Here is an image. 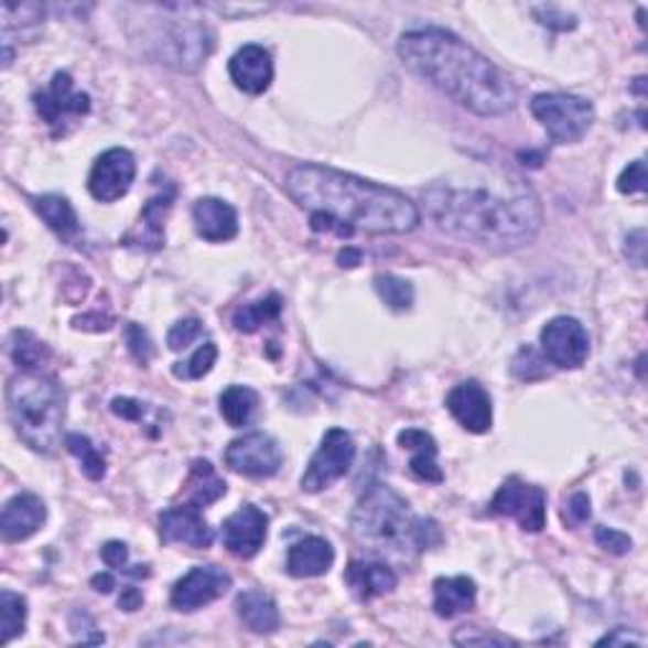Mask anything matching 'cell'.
Masks as SVG:
<instances>
[{
  "label": "cell",
  "mask_w": 648,
  "mask_h": 648,
  "mask_svg": "<svg viewBox=\"0 0 648 648\" xmlns=\"http://www.w3.org/2000/svg\"><path fill=\"white\" fill-rule=\"evenodd\" d=\"M8 418L25 446L39 454H54L62 443L66 396L62 386L44 372L13 375L6 388Z\"/></svg>",
  "instance_id": "obj_5"
},
{
  "label": "cell",
  "mask_w": 648,
  "mask_h": 648,
  "mask_svg": "<svg viewBox=\"0 0 648 648\" xmlns=\"http://www.w3.org/2000/svg\"><path fill=\"white\" fill-rule=\"evenodd\" d=\"M423 208L441 231L492 251L522 249L542 228L540 198L509 173L433 183L423 191Z\"/></svg>",
  "instance_id": "obj_1"
},
{
  "label": "cell",
  "mask_w": 648,
  "mask_h": 648,
  "mask_svg": "<svg viewBox=\"0 0 648 648\" xmlns=\"http://www.w3.org/2000/svg\"><path fill=\"white\" fill-rule=\"evenodd\" d=\"M375 289H378L380 300L386 302L393 312H406L413 306L415 292L411 281L393 277V274H380L375 277Z\"/></svg>",
  "instance_id": "obj_34"
},
{
  "label": "cell",
  "mask_w": 648,
  "mask_h": 648,
  "mask_svg": "<svg viewBox=\"0 0 648 648\" xmlns=\"http://www.w3.org/2000/svg\"><path fill=\"white\" fill-rule=\"evenodd\" d=\"M532 13L540 19L542 25H548V29H555V31H573L577 25L575 15L560 11V8L555 6H537L532 8Z\"/></svg>",
  "instance_id": "obj_38"
},
{
  "label": "cell",
  "mask_w": 648,
  "mask_h": 648,
  "mask_svg": "<svg viewBox=\"0 0 648 648\" xmlns=\"http://www.w3.org/2000/svg\"><path fill=\"white\" fill-rule=\"evenodd\" d=\"M398 443L400 449L411 451V474L415 479H421L425 484H441L443 482V472L439 466V446L433 441L431 433H425L421 429H406L398 433Z\"/></svg>",
  "instance_id": "obj_23"
},
{
  "label": "cell",
  "mask_w": 648,
  "mask_h": 648,
  "mask_svg": "<svg viewBox=\"0 0 648 648\" xmlns=\"http://www.w3.org/2000/svg\"><path fill=\"white\" fill-rule=\"evenodd\" d=\"M492 511L511 517L525 532H542L548 525V494L542 486L527 484L519 476H511L499 486L492 499Z\"/></svg>",
  "instance_id": "obj_9"
},
{
  "label": "cell",
  "mask_w": 648,
  "mask_h": 648,
  "mask_svg": "<svg viewBox=\"0 0 648 648\" xmlns=\"http://www.w3.org/2000/svg\"><path fill=\"white\" fill-rule=\"evenodd\" d=\"M8 355L13 357V363L19 368L29 372H39L51 360V349L46 343L33 335L29 330H15L11 339H8Z\"/></svg>",
  "instance_id": "obj_30"
},
{
  "label": "cell",
  "mask_w": 648,
  "mask_h": 648,
  "mask_svg": "<svg viewBox=\"0 0 648 648\" xmlns=\"http://www.w3.org/2000/svg\"><path fill=\"white\" fill-rule=\"evenodd\" d=\"M160 537L168 544H187L193 550H206L213 542V530L203 519L201 507L181 505L165 509L158 519Z\"/></svg>",
  "instance_id": "obj_16"
},
{
  "label": "cell",
  "mask_w": 648,
  "mask_h": 648,
  "mask_svg": "<svg viewBox=\"0 0 648 648\" xmlns=\"http://www.w3.org/2000/svg\"><path fill=\"white\" fill-rule=\"evenodd\" d=\"M360 261V251H345V253H339V263H343V267H355V263Z\"/></svg>",
  "instance_id": "obj_49"
},
{
  "label": "cell",
  "mask_w": 648,
  "mask_h": 648,
  "mask_svg": "<svg viewBox=\"0 0 648 648\" xmlns=\"http://www.w3.org/2000/svg\"><path fill=\"white\" fill-rule=\"evenodd\" d=\"M236 613L244 620V626L253 630V634L269 636L279 628V608L271 595L263 591H246L236 598Z\"/></svg>",
  "instance_id": "obj_25"
},
{
  "label": "cell",
  "mask_w": 648,
  "mask_h": 648,
  "mask_svg": "<svg viewBox=\"0 0 648 648\" xmlns=\"http://www.w3.org/2000/svg\"><path fill=\"white\" fill-rule=\"evenodd\" d=\"M261 398L253 388L246 386H231L220 393V415L226 418V423L231 429H244L249 425L256 413H259Z\"/></svg>",
  "instance_id": "obj_28"
},
{
  "label": "cell",
  "mask_w": 648,
  "mask_h": 648,
  "mask_svg": "<svg viewBox=\"0 0 648 648\" xmlns=\"http://www.w3.org/2000/svg\"><path fill=\"white\" fill-rule=\"evenodd\" d=\"M355 441L343 429H330L324 433L320 449L314 451L310 466L302 476V489L310 494L324 492L327 486L343 479L355 462Z\"/></svg>",
  "instance_id": "obj_8"
},
{
  "label": "cell",
  "mask_w": 648,
  "mask_h": 648,
  "mask_svg": "<svg viewBox=\"0 0 648 648\" xmlns=\"http://www.w3.org/2000/svg\"><path fill=\"white\" fill-rule=\"evenodd\" d=\"M91 585H94V591H99V593H112L115 591V577L109 573H99V575L91 577Z\"/></svg>",
  "instance_id": "obj_48"
},
{
  "label": "cell",
  "mask_w": 648,
  "mask_h": 648,
  "mask_svg": "<svg viewBox=\"0 0 648 648\" xmlns=\"http://www.w3.org/2000/svg\"><path fill=\"white\" fill-rule=\"evenodd\" d=\"M540 345L544 360L560 370L583 368L587 355H591V337L575 317L550 320L540 332Z\"/></svg>",
  "instance_id": "obj_10"
},
{
  "label": "cell",
  "mask_w": 648,
  "mask_h": 648,
  "mask_svg": "<svg viewBox=\"0 0 648 648\" xmlns=\"http://www.w3.org/2000/svg\"><path fill=\"white\" fill-rule=\"evenodd\" d=\"M201 322L198 320H183L173 324V330L168 332V347L175 349V353H181V349H185L187 345L193 343V339H198L201 335Z\"/></svg>",
  "instance_id": "obj_37"
},
{
  "label": "cell",
  "mask_w": 648,
  "mask_h": 648,
  "mask_svg": "<svg viewBox=\"0 0 648 648\" xmlns=\"http://www.w3.org/2000/svg\"><path fill=\"white\" fill-rule=\"evenodd\" d=\"M33 101H36V112L44 117V122L51 127L64 125L76 117H84L91 107L89 94L74 91V82L66 72L54 74L48 87L41 89L36 97H33Z\"/></svg>",
  "instance_id": "obj_14"
},
{
  "label": "cell",
  "mask_w": 648,
  "mask_h": 648,
  "mask_svg": "<svg viewBox=\"0 0 648 648\" xmlns=\"http://www.w3.org/2000/svg\"><path fill=\"white\" fill-rule=\"evenodd\" d=\"M152 48L160 64L177 72H195L213 51V33L206 23L173 19L155 31Z\"/></svg>",
  "instance_id": "obj_6"
},
{
  "label": "cell",
  "mask_w": 648,
  "mask_h": 648,
  "mask_svg": "<svg viewBox=\"0 0 648 648\" xmlns=\"http://www.w3.org/2000/svg\"><path fill=\"white\" fill-rule=\"evenodd\" d=\"M33 208H36L39 216L46 220V226L58 238H64L66 244L79 241L82 224L76 218L72 203L64 195H39V198H33Z\"/></svg>",
  "instance_id": "obj_27"
},
{
  "label": "cell",
  "mask_w": 648,
  "mask_h": 648,
  "mask_svg": "<svg viewBox=\"0 0 648 648\" xmlns=\"http://www.w3.org/2000/svg\"><path fill=\"white\" fill-rule=\"evenodd\" d=\"M335 565V550L324 537H304L294 542L287 555V573L292 577H320Z\"/></svg>",
  "instance_id": "obj_21"
},
{
  "label": "cell",
  "mask_w": 648,
  "mask_h": 648,
  "mask_svg": "<svg viewBox=\"0 0 648 648\" xmlns=\"http://www.w3.org/2000/svg\"><path fill=\"white\" fill-rule=\"evenodd\" d=\"M218 360V347L216 343H206L195 349V355L191 360L185 363H175L173 365V375L181 380H201L203 375H208L213 370V365Z\"/></svg>",
  "instance_id": "obj_35"
},
{
  "label": "cell",
  "mask_w": 648,
  "mask_h": 648,
  "mask_svg": "<svg viewBox=\"0 0 648 648\" xmlns=\"http://www.w3.org/2000/svg\"><path fill=\"white\" fill-rule=\"evenodd\" d=\"M127 558H130V552H127L125 542L112 540L101 548V560H105V565L112 570H122L127 565Z\"/></svg>",
  "instance_id": "obj_43"
},
{
  "label": "cell",
  "mask_w": 648,
  "mask_h": 648,
  "mask_svg": "<svg viewBox=\"0 0 648 648\" xmlns=\"http://www.w3.org/2000/svg\"><path fill=\"white\" fill-rule=\"evenodd\" d=\"M626 259L634 263V267L641 269L646 263V231L644 228H636L634 234H628L626 238Z\"/></svg>",
  "instance_id": "obj_41"
},
{
  "label": "cell",
  "mask_w": 648,
  "mask_h": 648,
  "mask_svg": "<svg viewBox=\"0 0 648 648\" xmlns=\"http://www.w3.org/2000/svg\"><path fill=\"white\" fill-rule=\"evenodd\" d=\"M228 74L238 89L244 94H251V97H259V94L267 91L274 82V62H271V54L259 44H249L238 48L236 54L228 62Z\"/></svg>",
  "instance_id": "obj_17"
},
{
  "label": "cell",
  "mask_w": 648,
  "mask_h": 648,
  "mask_svg": "<svg viewBox=\"0 0 648 648\" xmlns=\"http://www.w3.org/2000/svg\"><path fill=\"white\" fill-rule=\"evenodd\" d=\"M281 462H284V454H281L279 441L261 431L246 433L226 449V466L249 479H269L279 472Z\"/></svg>",
  "instance_id": "obj_11"
},
{
  "label": "cell",
  "mask_w": 648,
  "mask_h": 648,
  "mask_svg": "<svg viewBox=\"0 0 648 648\" xmlns=\"http://www.w3.org/2000/svg\"><path fill=\"white\" fill-rule=\"evenodd\" d=\"M446 408L468 433H486L492 429V398L476 380L458 382L446 396Z\"/></svg>",
  "instance_id": "obj_18"
},
{
  "label": "cell",
  "mask_w": 648,
  "mask_h": 648,
  "mask_svg": "<svg viewBox=\"0 0 648 648\" xmlns=\"http://www.w3.org/2000/svg\"><path fill=\"white\" fill-rule=\"evenodd\" d=\"M605 644H608V646H616V644H624V646L626 644H636V646H641L644 638L641 636H630L628 628H616V630H613V634H605L601 638V641H598V646H605Z\"/></svg>",
  "instance_id": "obj_46"
},
{
  "label": "cell",
  "mask_w": 648,
  "mask_h": 648,
  "mask_svg": "<svg viewBox=\"0 0 648 648\" xmlns=\"http://www.w3.org/2000/svg\"><path fill=\"white\" fill-rule=\"evenodd\" d=\"M25 598L13 591L0 593V644L8 646L13 638H19L25 628Z\"/></svg>",
  "instance_id": "obj_32"
},
{
  "label": "cell",
  "mask_w": 648,
  "mask_h": 648,
  "mask_svg": "<svg viewBox=\"0 0 648 648\" xmlns=\"http://www.w3.org/2000/svg\"><path fill=\"white\" fill-rule=\"evenodd\" d=\"M112 413L119 418H127V421H140V418L144 415V406L140 403V400H132V398H115Z\"/></svg>",
  "instance_id": "obj_44"
},
{
  "label": "cell",
  "mask_w": 648,
  "mask_h": 648,
  "mask_svg": "<svg viewBox=\"0 0 648 648\" xmlns=\"http://www.w3.org/2000/svg\"><path fill=\"white\" fill-rule=\"evenodd\" d=\"M284 187L296 206L337 220L353 234H408L421 224V210L408 195L343 170L300 165L287 175Z\"/></svg>",
  "instance_id": "obj_3"
},
{
  "label": "cell",
  "mask_w": 648,
  "mask_h": 648,
  "mask_svg": "<svg viewBox=\"0 0 648 648\" xmlns=\"http://www.w3.org/2000/svg\"><path fill=\"white\" fill-rule=\"evenodd\" d=\"M226 494V482L216 474L210 462H195L187 476V505L208 507Z\"/></svg>",
  "instance_id": "obj_29"
},
{
  "label": "cell",
  "mask_w": 648,
  "mask_h": 648,
  "mask_svg": "<svg viewBox=\"0 0 648 648\" xmlns=\"http://www.w3.org/2000/svg\"><path fill=\"white\" fill-rule=\"evenodd\" d=\"M195 231L210 244L231 241L238 234V216L231 203L220 198H201L193 206Z\"/></svg>",
  "instance_id": "obj_20"
},
{
  "label": "cell",
  "mask_w": 648,
  "mask_h": 648,
  "mask_svg": "<svg viewBox=\"0 0 648 648\" xmlns=\"http://www.w3.org/2000/svg\"><path fill=\"white\" fill-rule=\"evenodd\" d=\"M530 109L555 144L580 142L595 119L591 101L575 97V94H537Z\"/></svg>",
  "instance_id": "obj_7"
},
{
  "label": "cell",
  "mask_w": 648,
  "mask_h": 648,
  "mask_svg": "<svg viewBox=\"0 0 648 648\" xmlns=\"http://www.w3.org/2000/svg\"><path fill=\"white\" fill-rule=\"evenodd\" d=\"M646 187H648L646 162L644 160L630 162V165L618 177V191L624 195H638V193H646Z\"/></svg>",
  "instance_id": "obj_36"
},
{
  "label": "cell",
  "mask_w": 648,
  "mask_h": 648,
  "mask_svg": "<svg viewBox=\"0 0 648 648\" xmlns=\"http://www.w3.org/2000/svg\"><path fill=\"white\" fill-rule=\"evenodd\" d=\"M595 542H598L605 552H611V555H626L630 544H634L628 534L611 530V527H598V530H595Z\"/></svg>",
  "instance_id": "obj_39"
},
{
  "label": "cell",
  "mask_w": 648,
  "mask_h": 648,
  "mask_svg": "<svg viewBox=\"0 0 648 648\" xmlns=\"http://www.w3.org/2000/svg\"><path fill=\"white\" fill-rule=\"evenodd\" d=\"M267 532H269V517L263 515L259 507L244 505L224 522L220 540H224V548L231 552V555L241 560H251L253 555H259L263 542H267Z\"/></svg>",
  "instance_id": "obj_15"
},
{
  "label": "cell",
  "mask_w": 648,
  "mask_h": 648,
  "mask_svg": "<svg viewBox=\"0 0 648 648\" xmlns=\"http://www.w3.org/2000/svg\"><path fill=\"white\" fill-rule=\"evenodd\" d=\"M398 56L408 69L456 105L479 117H501L517 107V87L492 58L443 29L406 31Z\"/></svg>",
  "instance_id": "obj_2"
},
{
  "label": "cell",
  "mask_w": 648,
  "mask_h": 648,
  "mask_svg": "<svg viewBox=\"0 0 648 648\" xmlns=\"http://www.w3.org/2000/svg\"><path fill=\"white\" fill-rule=\"evenodd\" d=\"M454 641H456V644H472V646H474V644H476V646H482V644H494V646L515 644V641H511V638H507V636H492V634H486V636H484V634H482V636H472L466 628L462 630V634H456V636H454Z\"/></svg>",
  "instance_id": "obj_45"
},
{
  "label": "cell",
  "mask_w": 648,
  "mask_h": 648,
  "mask_svg": "<svg viewBox=\"0 0 648 648\" xmlns=\"http://www.w3.org/2000/svg\"><path fill=\"white\" fill-rule=\"evenodd\" d=\"M349 532L372 558L393 562H411L441 542L439 525L413 517L408 501L386 484H372L363 494L349 519Z\"/></svg>",
  "instance_id": "obj_4"
},
{
  "label": "cell",
  "mask_w": 648,
  "mask_h": 648,
  "mask_svg": "<svg viewBox=\"0 0 648 648\" xmlns=\"http://www.w3.org/2000/svg\"><path fill=\"white\" fill-rule=\"evenodd\" d=\"M565 517L570 519V525L587 522V519H591V497H587V494H583V492L573 494V497H570V501H568Z\"/></svg>",
  "instance_id": "obj_42"
},
{
  "label": "cell",
  "mask_w": 648,
  "mask_h": 648,
  "mask_svg": "<svg viewBox=\"0 0 648 648\" xmlns=\"http://www.w3.org/2000/svg\"><path fill=\"white\" fill-rule=\"evenodd\" d=\"M345 580L349 585V591L357 601H372L378 595L393 593L398 585V575L396 570L388 565L386 560L382 562H349Z\"/></svg>",
  "instance_id": "obj_22"
},
{
  "label": "cell",
  "mask_w": 648,
  "mask_h": 648,
  "mask_svg": "<svg viewBox=\"0 0 648 648\" xmlns=\"http://www.w3.org/2000/svg\"><path fill=\"white\" fill-rule=\"evenodd\" d=\"M170 203H173V193L170 195H158V198H152L148 206H144L142 216H140V226L132 228L130 234L125 236V246H138V249H148V251H155L165 241V213L170 208Z\"/></svg>",
  "instance_id": "obj_26"
},
{
  "label": "cell",
  "mask_w": 648,
  "mask_h": 648,
  "mask_svg": "<svg viewBox=\"0 0 648 648\" xmlns=\"http://www.w3.org/2000/svg\"><path fill=\"white\" fill-rule=\"evenodd\" d=\"M64 443H66V449H69V454H74L82 462V472L87 474V479H91V482L105 479V474H107L105 456L99 454L97 446H94L87 436H82V433H69V436L64 439Z\"/></svg>",
  "instance_id": "obj_33"
},
{
  "label": "cell",
  "mask_w": 648,
  "mask_h": 648,
  "mask_svg": "<svg viewBox=\"0 0 648 648\" xmlns=\"http://www.w3.org/2000/svg\"><path fill=\"white\" fill-rule=\"evenodd\" d=\"M127 345H130V353L138 357L142 365L150 360V355H152L150 337H148V332L138 327V324H130V327H127Z\"/></svg>",
  "instance_id": "obj_40"
},
{
  "label": "cell",
  "mask_w": 648,
  "mask_h": 648,
  "mask_svg": "<svg viewBox=\"0 0 648 648\" xmlns=\"http://www.w3.org/2000/svg\"><path fill=\"white\" fill-rule=\"evenodd\" d=\"M231 587V575L216 565H198L173 585L170 605L181 613H193L213 601L224 598Z\"/></svg>",
  "instance_id": "obj_13"
},
{
  "label": "cell",
  "mask_w": 648,
  "mask_h": 648,
  "mask_svg": "<svg viewBox=\"0 0 648 648\" xmlns=\"http://www.w3.org/2000/svg\"><path fill=\"white\" fill-rule=\"evenodd\" d=\"M279 314H281V296L279 294H269L259 302H251V304L241 306V310L234 314V324H236L238 332H246V335H251V332L261 330L263 324L279 320Z\"/></svg>",
  "instance_id": "obj_31"
},
{
  "label": "cell",
  "mask_w": 648,
  "mask_h": 648,
  "mask_svg": "<svg viewBox=\"0 0 648 648\" xmlns=\"http://www.w3.org/2000/svg\"><path fill=\"white\" fill-rule=\"evenodd\" d=\"M138 175V162L125 148H112L105 155H99L89 173V193L99 203H115L130 193Z\"/></svg>",
  "instance_id": "obj_12"
},
{
  "label": "cell",
  "mask_w": 648,
  "mask_h": 648,
  "mask_svg": "<svg viewBox=\"0 0 648 648\" xmlns=\"http://www.w3.org/2000/svg\"><path fill=\"white\" fill-rule=\"evenodd\" d=\"M476 605V583L466 575L439 577L433 583V611L441 618H456Z\"/></svg>",
  "instance_id": "obj_24"
},
{
  "label": "cell",
  "mask_w": 648,
  "mask_h": 648,
  "mask_svg": "<svg viewBox=\"0 0 648 648\" xmlns=\"http://www.w3.org/2000/svg\"><path fill=\"white\" fill-rule=\"evenodd\" d=\"M46 522V505L36 494H15L6 501L0 515V534L6 542H23L36 534Z\"/></svg>",
  "instance_id": "obj_19"
},
{
  "label": "cell",
  "mask_w": 648,
  "mask_h": 648,
  "mask_svg": "<svg viewBox=\"0 0 648 648\" xmlns=\"http://www.w3.org/2000/svg\"><path fill=\"white\" fill-rule=\"evenodd\" d=\"M119 608L122 611L142 608V593L138 591V587H125L122 595H119Z\"/></svg>",
  "instance_id": "obj_47"
}]
</instances>
